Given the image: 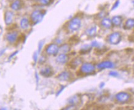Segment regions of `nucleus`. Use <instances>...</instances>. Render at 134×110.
<instances>
[{"label":"nucleus","instance_id":"nucleus-26","mask_svg":"<svg viewBox=\"0 0 134 110\" xmlns=\"http://www.w3.org/2000/svg\"><path fill=\"white\" fill-rule=\"evenodd\" d=\"M119 4H120V1H116V2L114 3V4H113V7H112L111 10H113L117 8L119 6Z\"/></svg>","mask_w":134,"mask_h":110},{"label":"nucleus","instance_id":"nucleus-10","mask_svg":"<svg viewBox=\"0 0 134 110\" xmlns=\"http://www.w3.org/2000/svg\"><path fill=\"white\" fill-rule=\"evenodd\" d=\"M40 74L44 77L49 78L52 76V74H54V72L51 67L47 66L40 70Z\"/></svg>","mask_w":134,"mask_h":110},{"label":"nucleus","instance_id":"nucleus-7","mask_svg":"<svg viewBox=\"0 0 134 110\" xmlns=\"http://www.w3.org/2000/svg\"><path fill=\"white\" fill-rule=\"evenodd\" d=\"M19 37V32L17 31H10L6 35V38L7 41L10 43H14L17 40Z\"/></svg>","mask_w":134,"mask_h":110},{"label":"nucleus","instance_id":"nucleus-16","mask_svg":"<svg viewBox=\"0 0 134 110\" xmlns=\"http://www.w3.org/2000/svg\"><path fill=\"white\" fill-rule=\"evenodd\" d=\"M134 27V19H129L124 25V28L126 30H130Z\"/></svg>","mask_w":134,"mask_h":110},{"label":"nucleus","instance_id":"nucleus-11","mask_svg":"<svg viewBox=\"0 0 134 110\" xmlns=\"http://www.w3.org/2000/svg\"><path fill=\"white\" fill-rule=\"evenodd\" d=\"M14 13L10 10H8L5 12L4 14V22L7 25H9L13 22L14 20Z\"/></svg>","mask_w":134,"mask_h":110},{"label":"nucleus","instance_id":"nucleus-20","mask_svg":"<svg viewBox=\"0 0 134 110\" xmlns=\"http://www.w3.org/2000/svg\"><path fill=\"white\" fill-rule=\"evenodd\" d=\"M112 24H114L115 26H119L121 24L122 22V19L121 16L119 15H116L112 18Z\"/></svg>","mask_w":134,"mask_h":110},{"label":"nucleus","instance_id":"nucleus-27","mask_svg":"<svg viewBox=\"0 0 134 110\" xmlns=\"http://www.w3.org/2000/svg\"><path fill=\"white\" fill-rule=\"evenodd\" d=\"M43 43H44V41H42L40 42V44H39V51H40L41 50V48H42V46L43 45Z\"/></svg>","mask_w":134,"mask_h":110},{"label":"nucleus","instance_id":"nucleus-23","mask_svg":"<svg viewBox=\"0 0 134 110\" xmlns=\"http://www.w3.org/2000/svg\"><path fill=\"white\" fill-rule=\"evenodd\" d=\"M91 46L92 47H96V48H99V47H100V46H101V44L98 42L95 41L91 42Z\"/></svg>","mask_w":134,"mask_h":110},{"label":"nucleus","instance_id":"nucleus-1","mask_svg":"<svg viewBox=\"0 0 134 110\" xmlns=\"http://www.w3.org/2000/svg\"><path fill=\"white\" fill-rule=\"evenodd\" d=\"M81 26V20L78 17H74L68 23V29L71 32H75L79 30Z\"/></svg>","mask_w":134,"mask_h":110},{"label":"nucleus","instance_id":"nucleus-9","mask_svg":"<svg viewBox=\"0 0 134 110\" xmlns=\"http://www.w3.org/2000/svg\"><path fill=\"white\" fill-rule=\"evenodd\" d=\"M57 78L60 81H68L71 78V73L67 72V71H64V72L60 73L57 76Z\"/></svg>","mask_w":134,"mask_h":110},{"label":"nucleus","instance_id":"nucleus-25","mask_svg":"<svg viewBox=\"0 0 134 110\" xmlns=\"http://www.w3.org/2000/svg\"><path fill=\"white\" fill-rule=\"evenodd\" d=\"M52 0H41V3L43 5H48L51 3Z\"/></svg>","mask_w":134,"mask_h":110},{"label":"nucleus","instance_id":"nucleus-18","mask_svg":"<svg viewBox=\"0 0 134 110\" xmlns=\"http://www.w3.org/2000/svg\"><path fill=\"white\" fill-rule=\"evenodd\" d=\"M97 27L96 26H92L91 27L86 30V34H87L89 36H93L96 35L97 33Z\"/></svg>","mask_w":134,"mask_h":110},{"label":"nucleus","instance_id":"nucleus-8","mask_svg":"<svg viewBox=\"0 0 134 110\" xmlns=\"http://www.w3.org/2000/svg\"><path fill=\"white\" fill-rule=\"evenodd\" d=\"M114 66L115 65H114V63L113 62L111 61H104L98 63L97 67L99 70H103V69L113 68Z\"/></svg>","mask_w":134,"mask_h":110},{"label":"nucleus","instance_id":"nucleus-4","mask_svg":"<svg viewBox=\"0 0 134 110\" xmlns=\"http://www.w3.org/2000/svg\"><path fill=\"white\" fill-rule=\"evenodd\" d=\"M59 52V47L56 44H51L46 48V52L49 56H56Z\"/></svg>","mask_w":134,"mask_h":110},{"label":"nucleus","instance_id":"nucleus-6","mask_svg":"<svg viewBox=\"0 0 134 110\" xmlns=\"http://www.w3.org/2000/svg\"><path fill=\"white\" fill-rule=\"evenodd\" d=\"M121 40V36L119 32H114L109 36V42L112 44H119Z\"/></svg>","mask_w":134,"mask_h":110},{"label":"nucleus","instance_id":"nucleus-29","mask_svg":"<svg viewBox=\"0 0 134 110\" xmlns=\"http://www.w3.org/2000/svg\"><path fill=\"white\" fill-rule=\"evenodd\" d=\"M35 1H41V0H35Z\"/></svg>","mask_w":134,"mask_h":110},{"label":"nucleus","instance_id":"nucleus-21","mask_svg":"<svg viewBox=\"0 0 134 110\" xmlns=\"http://www.w3.org/2000/svg\"><path fill=\"white\" fill-rule=\"evenodd\" d=\"M102 25L106 28H110L112 26V22L110 19L105 18L102 21Z\"/></svg>","mask_w":134,"mask_h":110},{"label":"nucleus","instance_id":"nucleus-30","mask_svg":"<svg viewBox=\"0 0 134 110\" xmlns=\"http://www.w3.org/2000/svg\"><path fill=\"white\" fill-rule=\"evenodd\" d=\"M133 5H134V1H133Z\"/></svg>","mask_w":134,"mask_h":110},{"label":"nucleus","instance_id":"nucleus-12","mask_svg":"<svg viewBox=\"0 0 134 110\" xmlns=\"http://www.w3.org/2000/svg\"><path fill=\"white\" fill-rule=\"evenodd\" d=\"M68 56L66 54H63V53L59 54L56 58V62L59 64H65L68 62Z\"/></svg>","mask_w":134,"mask_h":110},{"label":"nucleus","instance_id":"nucleus-19","mask_svg":"<svg viewBox=\"0 0 134 110\" xmlns=\"http://www.w3.org/2000/svg\"><path fill=\"white\" fill-rule=\"evenodd\" d=\"M70 50H71V47L68 44H63L60 46V47H59V51L63 54H66V53L69 52Z\"/></svg>","mask_w":134,"mask_h":110},{"label":"nucleus","instance_id":"nucleus-5","mask_svg":"<svg viewBox=\"0 0 134 110\" xmlns=\"http://www.w3.org/2000/svg\"><path fill=\"white\" fill-rule=\"evenodd\" d=\"M115 97L118 102L121 103H124L127 102L129 100L130 96L128 93L121 92L116 94Z\"/></svg>","mask_w":134,"mask_h":110},{"label":"nucleus","instance_id":"nucleus-13","mask_svg":"<svg viewBox=\"0 0 134 110\" xmlns=\"http://www.w3.org/2000/svg\"><path fill=\"white\" fill-rule=\"evenodd\" d=\"M22 7V2L21 0H14L10 5V8L12 10L17 11V10H20Z\"/></svg>","mask_w":134,"mask_h":110},{"label":"nucleus","instance_id":"nucleus-28","mask_svg":"<svg viewBox=\"0 0 134 110\" xmlns=\"http://www.w3.org/2000/svg\"><path fill=\"white\" fill-rule=\"evenodd\" d=\"M105 83L104 82H101L100 84V85H99V86H100V88H101V89H102V88H103L104 87H105Z\"/></svg>","mask_w":134,"mask_h":110},{"label":"nucleus","instance_id":"nucleus-22","mask_svg":"<svg viewBox=\"0 0 134 110\" xmlns=\"http://www.w3.org/2000/svg\"><path fill=\"white\" fill-rule=\"evenodd\" d=\"M92 49V46H89V45H84L82 46L81 49L80 51H79V53H81V54H87L88 53L91 52Z\"/></svg>","mask_w":134,"mask_h":110},{"label":"nucleus","instance_id":"nucleus-15","mask_svg":"<svg viewBox=\"0 0 134 110\" xmlns=\"http://www.w3.org/2000/svg\"><path fill=\"white\" fill-rule=\"evenodd\" d=\"M68 103L71 105H76V104H78L79 102H80V97H79L77 95H74V96L71 97V98L68 99Z\"/></svg>","mask_w":134,"mask_h":110},{"label":"nucleus","instance_id":"nucleus-3","mask_svg":"<svg viewBox=\"0 0 134 110\" xmlns=\"http://www.w3.org/2000/svg\"><path fill=\"white\" fill-rule=\"evenodd\" d=\"M95 66L90 63H84L81 65L79 72L84 74H90L95 72Z\"/></svg>","mask_w":134,"mask_h":110},{"label":"nucleus","instance_id":"nucleus-24","mask_svg":"<svg viewBox=\"0 0 134 110\" xmlns=\"http://www.w3.org/2000/svg\"><path fill=\"white\" fill-rule=\"evenodd\" d=\"M109 75L113 76V77H118V76H119V74L116 71H111V72L109 73Z\"/></svg>","mask_w":134,"mask_h":110},{"label":"nucleus","instance_id":"nucleus-17","mask_svg":"<svg viewBox=\"0 0 134 110\" xmlns=\"http://www.w3.org/2000/svg\"><path fill=\"white\" fill-rule=\"evenodd\" d=\"M20 26L22 29L24 30L27 29L30 26V22L29 19L26 18H23L22 20H20Z\"/></svg>","mask_w":134,"mask_h":110},{"label":"nucleus","instance_id":"nucleus-2","mask_svg":"<svg viewBox=\"0 0 134 110\" xmlns=\"http://www.w3.org/2000/svg\"><path fill=\"white\" fill-rule=\"evenodd\" d=\"M44 16V13L43 10H35L31 14L30 19L34 25H36L41 22Z\"/></svg>","mask_w":134,"mask_h":110},{"label":"nucleus","instance_id":"nucleus-14","mask_svg":"<svg viewBox=\"0 0 134 110\" xmlns=\"http://www.w3.org/2000/svg\"><path fill=\"white\" fill-rule=\"evenodd\" d=\"M82 63V60L80 58H75L70 62V66L72 69H75Z\"/></svg>","mask_w":134,"mask_h":110}]
</instances>
